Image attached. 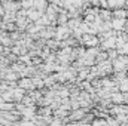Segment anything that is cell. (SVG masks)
Listing matches in <instances>:
<instances>
[{"mask_svg": "<svg viewBox=\"0 0 128 126\" xmlns=\"http://www.w3.org/2000/svg\"><path fill=\"white\" fill-rule=\"evenodd\" d=\"M116 3H118V1H116V0H109V4H110V6H115V4H116Z\"/></svg>", "mask_w": 128, "mask_h": 126, "instance_id": "cell-1", "label": "cell"}]
</instances>
